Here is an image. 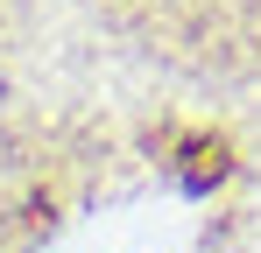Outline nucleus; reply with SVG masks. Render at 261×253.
<instances>
[{"label": "nucleus", "mask_w": 261, "mask_h": 253, "mask_svg": "<svg viewBox=\"0 0 261 253\" xmlns=\"http://www.w3.org/2000/svg\"><path fill=\"white\" fill-rule=\"evenodd\" d=\"M219 176H226V141H205V134H198V141L184 148V183L205 190V183H219Z\"/></svg>", "instance_id": "nucleus-1"}]
</instances>
